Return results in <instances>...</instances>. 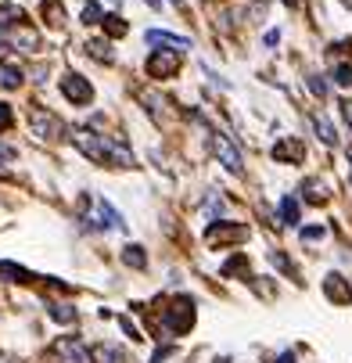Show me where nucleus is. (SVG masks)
I'll return each instance as SVG.
<instances>
[{
    "mask_svg": "<svg viewBox=\"0 0 352 363\" xmlns=\"http://www.w3.org/2000/svg\"><path fill=\"white\" fill-rule=\"evenodd\" d=\"M277 363H295V353H284V356H280Z\"/></svg>",
    "mask_w": 352,
    "mask_h": 363,
    "instance_id": "31",
    "label": "nucleus"
},
{
    "mask_svg": "<svg viewBox=\"0 0 352 363\" xmlns=\"http://www.w3.org/2000/svg\"><path fill=\"white\" fill-rule=\"evenodd\" d=\"M40 11H44V18H47L51 26H61V22H65V8H61L58 0H44V8H40Z\"/></svg>",
    "mask_w": 352,
    "mask_h": 363,
    "instance_id": "14",
    "label": "nucleus"
},
{
    "mask_svg": "<svg viewBox=\"0 0 352 363\" xmlns=\"http://www.w3.org/2000/svg\"><path fill=\"white\" fill-rule=\"evenodd\" d=\"M313 126H317V134H320L324 144H335L338 140V134H335V126L327 122V115H313Z\"/></svg>",
    "mask_w": 352,
    "mask_h": 363,
    "instance_id": "15",
    "label": "nucleus"
},
{
    "mask_svg": "<svg viewBox=\"0 0 352 363\" xmlns=\"http://www.w3.org/2000/svg\"><path fill=\"white\" fill-rule=\"evenodd\" d=\"M0 83H4V87L8 90H15V87H22V72H18V69H4V72H0Z\"/></svg>",
    "mask_w": 352,
    "mask_h": 363,
    "instance_id": "21",
    "label": "nucleus"
},
{
    "mask_svg": "<svg viewBox=\"0 0 352 363\" xmlns=\"http://www.w3.org/2000/svg\"><path fill=\"white\" fill-rule=\"evenodd\" d=\"M8 51H11V44H8V40H0V58H4Z\"/></svg>",
    "mask_w": 352,
    "mask_h": 363,
    "instance_id": "32",
    "label": "nucleus"
},
{
    "mask_svg": "<svg viewBox=\"0 0 352 363\" xmlns=\"http://www.w3.org/2000/svg\"><path fill=\"white\" fill-rule=\"evenodd\" d=\"M165 324H169L176 334H187V331L194 328V302H191V298H176V302L169 306Z\"/></svg>",
    "mask_w": 352,
    "mask_h": 363,
    "instance_id": "2",
    "label": "nucleus"
},
{
    "mask_svg": "<svg viewBox=\"0 0 352 363\" xmlns=\"http://www.w3.org/2000/svg\"><path fill=\"white\" fill-rule=\"evenodd\" d=\"M148 44H162V47H180V51H187V47H191V40H187V36L162 33V29H151V33H148Z\"/></svg>",
    "mask_w": 352,
    "mask_h": 363,
    "instance_id": "11",
    "label": "nucleus"
},
{
    "mask_svg": "<svg viewBox=\"0 0 352 363\" xmlns=\"http://www.w3.org/2000/svg\"><path fill=\"white\" fill-rule=\"evenodd\" d=\"M302 191H305V198H309V202H317V205H320V202L327 198V187H324L320 180H309V184H305Z\"/></svg>",
    "mask_w": 352,
    "mask_h": 363,
    "instance_id": "18",
    "label": "nucleus"
},
{
    "mask_svg": "<svg viewBox=\"0 0 352 363\" xmlns=\"http://www.w3.org/2000/svg\"><path fill=\"white\" fill-rule=\"evenodd\" d=\"M0 177H4V169H0Z\"/></svg>",
    "mask_w": 352,
    "mask_h": 363,
    "instance_id": "34",
    "label": "nucleus"
},
{
    "mask_svg": "<svg viewBox=\"0 0 352 363\" xmlns=\"http://www.w3.org/2000/svg\"><path fill=\"white\" fill-rule=\"evenodd\" d=\"M51 316H54V320H61V324H72V320H76L72 306H54V309H51Z\"/></svg>",
    "mask_w": 352,
    "mask_h": 363,
    "instance_id": "23",
    "label": "nucleus"
},
{
    "mask_svg": "<svg viewBox=\"0 0 352 363\" xmlns=\"http://www.w3.org/2000/svg\"><path fill=\"white\" fill-rule=\"evenodd\" d=\"M324 291H327V298H335V302H349V298H352V291H349L342 273H330L327 281H324Z\"/></svg>",
    "mask_w": 352,
    "mask_h": 363,
    "instance_id": "10",
    "label": "nucleus"
},
{
    "mask_svg": "<svg viewBox=\"0 0 352 363\" xmlns=\"http://www.w3.org/2000/svg\"><path fill=\"white\" fill-rule=\"evenodd\" d=\"M0 273H4V277H15V281H33V273L29 270H22V266H15V263H0Z\"/></svg>",
    "mask_w": 352,
    "mask_h": 363,
    "instance_id": "19",
    "label": "nucleus"
},
{
    "mask_svg": "<svg viewBox=\"0 0 352 363\" xmlns=\"http://www.w3.org/2000/svg\"><path fill=\"white\" fill-rule=\"evenodd\" d=\"M83 22H87V26L105 22V18H101V4H87V8H83Z\"/></svg>",
    "mask_w": 352,
    "mask_h": 363,
    "instance_id": "22",
    "label": "nucleus"
},
{
    "mask_svg": "<svg viewBox=\"0 0 352 363\" xmlns=\"http://www.w3.org/2000/svg\"><path fill=\"white\" fill-rule=\"evenodd\" d=\"M148 4H151V8H158V0H148Z\"/></svg>",
    "mask_w": 352,
    "mask_h": 363,
    "instance_id": "33",
    "label": "nucleus"
},
{
    "mask_svg": "<svg viewBox=\"0 0 352 363\" xmlns=\"http://www.w3.org/2000/svg\"><path fill=\"white\" fill-rule=\"evenodd\" d=\"M335 79L342 83V87H352V65H338L335 69Z\"/></svg>",
    "mask_w": 352,
    "mask_h": 363,
    "instance_id": "24",
    "label": "nucleus"
},
{
    "mask_svg": "<svg viewBox=\"0 0 352 363\" xmlns=\"http://www.w3.org/2000/svg\"><path fill=\"white\" fill-rule=\"evenodd\" d=\"M90 360L94 363H122V353L112 349V346H94L90 349Z\"/></svg>",
    "mask_w": 352,
    "mask_h": 363,
    "instance_id": "12",
    "label": "nucleus"
},
{
    "mask_svg": "<svg viewBox=\"0 0 352 363\" xmlns=\"http://www.w3.org/2000/svg\"><path fill=\"white\" fill-rule=\"evenodd\" d=\"M349 159H352V152H349Z\"/></svg>",
    "mask_w": 352,
    "mask_h": 363,
    "instance_id": "36",
    "label": "nucleus"
},
{
    "mask_svg": "<svg viewBox=\"0 0 352 363\" xmlns=\"http://www.w3.org/2000/svg\"><path fill=\"white\" fill-rule=\"evenodd\" d=\"M105 33H108V36H126V22H122L119 15H108V18H105Z\"/></svg>",
    "mask_w": 352,
    "mask_h": 363,
    "instance_id": "20",
    "label": "nucleus"
},
{
    "mask_svg": "<svg viewBox=\"0 0 352 363\" xmlns=\"http://www.w3.org/2000/svg\"><path fill=\"white\" fill-rule=\"evenodd\" d=\"M274 159H277V162H302V159H305V147H302L295 137H284V140L274 147Z\"/></svg>",
    "mask_w": 352,
    "mask_h": 363,
    "instance_id": "9",
    "label": "nucleus"
},
{
    "mask_svg": "<svg viewBox=\"0 0 352 363\" xmlns=\"http://www.w3.org/2000/svg\"><path fill=\"white\" fill-rule=\"evenodd\" d=\"M0 159H15V152H11V147H4V144H0Z\"/></svg>",
    "mask_w": 352,
    "mask_h": 363,
    "instance_id": "30",
    "label": "nucleus"
},
{
    "mask_svg": "<svg viewBox=\"0 0 352 363\" xmlns=\"http://www.w3.org/2000/svg\"><path fill=\"white\" fill-rule=\"evenodd\" d=\"M173 4H180V0H173Z\"/></svg>",
    "mask_w": 352,
    "mask_h": 363,
    "instance_id": "35",
    "label": "nucleus"
},
{
    "mask_svg": "<svg viewBox=\"0 0 352 363\" xmlns=\"http://www.w3.org/2000/svg\"><path fill=\"white\" fill-rule=\"evenodd\" d=\"M209 140H212V152L219 155V162L231 169V173H241V152H237L231 140H226V134H216V130H212Z\"/></svg>",
    "mask_w": 352,
    "mask_h": 363,
    "instance_id": "4",
    "label": "nucleus"
},
{
    "mask_svg": "<svg viewBox=\"0 0 352 363\" xmlns=\"http://www.w3.org/2000/svg\"><path fill=\"white\" fill-rule=\"evenodd\" d=\"M280 220H284V223H299V202H295L292 195L280 202Z\"/></svg>",
    "mask_w": 352,
    "mask_h": 363,
    "instance_id": "17",
    "label": "nucleus"
},
{
    "mask_svg": "<svg viewBox=\"0 0 352 363\" xmlns=\"http://www.w3.org/2000/svg\"><path fill=\"white\" fill-rule=\"evenodd\" d=\"M342 112H345V119L352 122V101H345V104H342Z\"/></svg>",
    "mask_w": 352,
    "mask_h": 363,
    "instance_id": "29",
    "label": "nucleus"
},
{
    "mask_svg": "<svg viewBox=\"0 0 352 363\" xmlns=\"http://www.w3.org/2000/svg\"><path fill=\"white\" fill-rule=\"evenodd\" d=\"M15 40H18V47H26V51H29V47H36V33H29V29H22Z\"/></svg>",
    "mask_w": 352,
    "mask_h": 363,
    "instance_id": "25",
    "label": "nucleus"
},
{
    "mask_svg": "<svg viewBox=\"0 0 352 363\" xmlns=\"http://www.w3.org/2000/svg\"><path fill=\"white\" fill-rule=\"evenodd\" d=\"M324 238V227H305L302 230V241H320Z\"/></svg>",
    "mask_w": 352,
    "mask_h": 363,
    "instance_id": "27",
    "label": "nucleus"
},
{
    "mask_svg": "<svg viewBox=\"0 0 352 363\" xmlns=\"http://www.w3.org/2000/svg\"><path fill=\"white\" fill-rule=\"evenodd\" d=\"M61 94H65L72 104H87V101L94 97V90H90V79H83V76H76V72L61 76Z\"/></svg>",
    "mask_w": 352,
    "mask_h": 363,
    "instance_id": "6",
    "label": "nucleus"
},
{
    "mask_svg": "<svg viewBox=\"0 0 352 363\" xmlns=\"http://www.w3.org/2000/svg\"><path fill=\"white\" fill-rule=\"evenodd\" d=\"M87 51L101 61V65H112V61H115V54L108 51V44H105V40H90V44H87Z\"/></svg>",
    "mask_w": 352,
    "mask_h": 363,
    "instance_id": "13",
    "label": "nucleus"
},
{
    "mask_svg": "<svg viewBox=\"0 0 352 363\" xmlns=\"http://www.w3.org/2000/svg\"><path fill=\"white\" fill-rule=\"evenodd\" d=\"M76 147L87 159H94L97 166H133V155L126 152L122 144H115L112 137H97V134H90V130H76Z\"/></svg>",
    "mask_w": 352,
    "mask_h": 363,
    "instance_id": "1",
    "label": "nucleus"
},
{
    "mask_svg": "<svg viewBox=\"0 0 352 363\" xmlns=\"http://www.w3.org/2000/svg\"><path fill=\"white\" fill-rule=\"evenodd\" d=\"M29 126H33V134L44 137V140H54V137L61 134L58 115H51L47 108H33V112H29Z\"/></svg>",
    "mask_w": 352,
    "mask_h": 363,
    "instance_id": "5",
    "label": "nucleus"
},
{
    "mask_svg": "<svg viewBox=\"0 0 352 363\" xmlns=\"http://www.w3.org/2000/svg\"><path fill=\"white\" fill-rule=\"evenodd\" d=\"M309 90H313L317 97H324V94H327V83H324L320 76H309Z\"/></svg>",
    "mask_w": 352,
    "mask_h": 363,
    "instance_id": "26",
    "label": "nucleus"
},
{
    "mask_svg": "<svg viewBox=\"0 0 352 363\" xmlns=\"http://www.w3.org/2000/svg\"><path fill=\"white\" fill-rule=\"evenodd\" d=\"M54 353L61 356V363H90V353L83 349V341H79V338H58Z\"/></svg>",
    "mask_w": 352,
    "mask_h": 363,
    "instance_id": "8",
    "label": "nucleus"
},
{
    "mask_svg": "<svg viewBox=\"0 0 352 363\" xmlns=\"http://www.w3.org/2000/svg\"><path fill=\"white\" fill-rule=\"evenodd\" d=\"M122 259H126L133 270H144V266H148V255H144V248H140V245H130L126 252H122Z\"/></svg>",
    "mask_w": 352,
    "mask_h": 363,
    "instance_id": "16",
    "label": "nucleus"
},
{
    "mask_svg": "<svg viewBox=\"0 0 352 363\" xmlns=\"http://www.w3.org/2000/svg\"><path fill=\"white\" fill-rule=\"evenodd\" d=\"M176 69H180L176 51H155L148 58V76L151 79H169V76H176Z\"/></svg>",
    "mask_w": 352,
    "mask_h": 363,
    "instance_id": "3",
    "label": "nucleus"
},
{
    "mask_svg": "<svg viewBox=\"0 0 352 363\" xmlns=\"http://www.w3.org/2000/svg\"><path fill=\"white\" fill-rule=\"evenodd\" d=\"M8 126H11V108H8V104H0V130H8Z\"/></svg>",
    "mask_w": 352,
    "mask_h": 363,
    "instance_id": "28",
    "label": "nucleus"
},
{
    "mask_svg": "<svg viewBox=\"0 0 352 363\" xmlns=\"http://www.w3.org/2000/svg\"><path fill=\"white\" fill-rule=\"evenodd\" d=\"M248 230L244 227H231V223H212L209 230H205V245H223V241H244Z\"/></svg>",
    "mask_w": 352,
    "mask_h": 363,
    "instance_id": "7",
    "label": "nucleus"
}]
</instances>
